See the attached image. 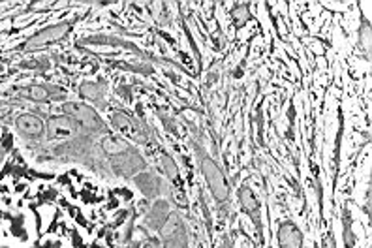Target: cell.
<instances>
[{
    "mask_svg": "<svg viewBox=\"0 0 372 248\" xmlns=\"http://www.w3.org/2000/svg\"><path fill=\"white\" fill-rule=\"evenodd\" d=\"M10 94L16 96V102L30 103H47V102H64L68 92L53 83H34L27 86H13Z\"/></svg>",
    "mask_w": 372,
    "mask_h": 248,
    "instance_id": "3957f363",
    "label": "cell"
},
{
    "mask_svg": "<svg viewBox=\"0 0 372 248\" xmlns=\"http://www.w3.org/2000/svg\"><path fill=\"white\" fill-rule=\"evenodd\" d=\"M276 239H278V248H303V233L295 226V222H281Z\"/></svg>",
    "mask_w": 372,
    "mask_h": 248,
    "instance_id": "4fadbf2b",
    "label": "cell"
},
{
    "mask_svg": "<svg viewBox=\"0 0 372 248\" xmlns=\"http://www.w3.org/2000/svg\"><path fill=\"white\" fill-rule=\"evenodd\" d=\"M342 239H344L346 248L356 247L357 237L354 233V218H351V213L348 207H344V210H342Z\"/></svg>",
    "mask_w": 372,
    "mask_h": 248,
    "instance_id": "2e32d148",
    "label": "cell"
},
{
    "mask_svg": "<svg viewBox=\"0 0 372 248\" xmlns=\"http://www.w3.org/2000/svg\"><path fill=\"white\" fill-rule=\"evenodd\" d=\"M117 94L123 96L126 102H130V100H132V86H119V89H117Z\"/></svg>",
    "mask_w": 372,
    "mask_h": 248,
    "instance_id": "603a6c76",
    "label": "cell"
},
{
    "mask_svg": "<svg viewBox=\"0 0 372 248\" xmlns=\"http://www.w3.org/2000/svg\"><path fill=\"white\" fill-rule=\"evenodd\" d=\"M109 169L117 175V177L134 179L137 173L145 171L147 162L145 158L141 157L140 151L134 145H130L128 149H124L119 154H113L109 158Z\"/></svg>",
    "mask_w": 372,
    "mask_h": 248,
    "instance_id": "5b68a950",
    "label": "cell"
},
{
    "mask_svg": "<svg viewBox=\"0 0 372 248\" xmlns=\"http://www.w3.org/2000/svg\"><path fill=\"white\" fill-rule=\"evenodd\" d=\"M106 94H108V83H106V79L85 81L79 85V98L91 102L96 108H106Z\"/></svg>",
    "mask_w": 372,
    "mask_h": 248,
    "instance_id": "7c38bea8",
    "label": "cell"
},
{
    "mask_svg": "<svg viewBox=\"0 0 372 248\" xmlns=\"http://www.w3.org/2000/svg\"><path fill=\"white\" fill-rule=\"evenodd\" d=\"M194 152L215 201L220 207H224V203L227 205V201H230V184H227L226 175L222 171V167L218 166L215 158L210 157L209 152L203 149V145H201L200 141H194Z\"/></svg>",
    "mask_w": 372,
    "mask_h": 248,
    "instance_id": "6da1fadb",
    "label": "cell"
},
{
    "mask_svg": "<svg viewBox=\"0 0 372 248\" xmlns=\"http://www.w3.org/2000/svg\"><path fill=\"white\" fill-rule=\"evenodd\" d=\"M160 167H162V171L167 181H171V183L175 184L179 183V167L177 164H175V160H173L167 152H164L162 157H160Z\"/></svg>",
    "mask_w": 372,
    "mask_h": 248,
    "instance_id": "ac0fdd59",
    "label": "cell"
},
{
    "mask_svg": "<svg viewBox=\"0 0 372 248\" xmlns=\"http://www.w3.org/2000/svg\"><path fill=\"white\" fill-rule=\"evenodd\" d=\"M322 248H337V243H334V237L331 233H327L324 237V247Z\"/></svg>",
    "mask_w": 372,
    "mask_h": 248,
    "instance_id": "cb8c5ba5",
    "label": "cell"
},
{
    "mask_svg": "<svg viewBox=\"0 0 372 248\" xmlns=\"http://www.w3.org/2000/svg\"><path fill=\"white\" fill-rule=\"evenodd\" d=\"M59 113H64L68 117L76 120L85 134H91L94 137H102V135L109 134L108 126L102 120V117L94 111V108L86 106L81 102H64L59 108Z\"/></svg>",
    "mask_w": 372,
    "mask_h": 248,
    "instance_id": "7a4b0ae2",
    "label": "cell"
},
{
    "mask_svg": "<svg viewBox=\"0 0 372 248\" xmlns=\"http://www.w3.org/2000/svg\"><path fill=\"white\" fill-rule=\"evenodd\" d=\"M111 64L117 66V68H123V70L143 74V76H151V74H154V68L149 64H130V62H123V60H119V62H111Z\"/></svg>",
    "mask_w": 372,
    "mask_h": 248,
    "instance_id": "d6986e66",
    "label": "cell"
},
{
    "mask_svg": "<svg viewBox=\"0 0 372 248\" xmlns=\"http://www.w3.org/2000/svg\"><path fill=\"white\" fill-rule=\"evenodd\" d=\"M158 235L162 239V248H188V230L179 213H169Z\"/></svg>",
    "mask_w": 372,
    "mask_h": 248,
    "instance_id": "ba28073f",
    "label": "cell"
},
{
    "mask_svg": "<svg viewBox=\"0 0 372 248\" xmlns=\"http://www.w3.org/2000/svg\"><path fill=\"white\" fill-rule=\"evenodd\" d=\"M77 45H108V47H124L134 51V55L145 57L137 45L126 42V40L119 38V36H86V38L77 40Z\"/></svg>",
    "mask_w": 372,
    "mask_h": 248,
    "instance_id": "5bb4252c",
    "label": "cell"
},
{
    "mask_svg": "<svg viewBox=\"0 0 372 248\" xmlns=\"http://www.w3.org/2000/svg\"><path fill=\"white\" fill-rule=\"evenodd\" d=\"M16 132L25 141H38L45 135V123L34 113H21L16 119Z\"/></svg>",
    "mask_w": 372,
    "mask_h": 248,
    "instance_id": "30bf717a",
    "label": "cell"
},
{
    "mask_svg": "<svg viewBox=\"0 0 372 248\" xmlns=\"http://www.w3.org/2000/svg\"><path fill=\"white\" fill-rule=\"evenodd\" d=\"M23 224H25V218H23L21 215L13 216V218H11V232H13V235H17L19 239H27Z\"/></svg>",
    "mask_w": 372,
    "mask_h": 248,
    "instance_id": "44dd1931",
    "label": "cell"
},
{
    "mask_svg": "<svg viewBox=\"0 0 372 248\" xmlns=\"http://www.w3.org/2000/svg\"><path fill=\"white\" fill-rule=\"evenodd\" d=\"M169 213H171L169 210V203L166 200H157L145 215V226L151 227L152 232H160V227L166 224Z\"/></svg>",
    "mask_w": 372,
    "mask_h": 248,
    "instance_id": "9a60e30c",
    "label": "cell"
},
{
    "mask_svg": "<svg viewBox=\"0 0 372 248\" xmlns=\"http://www.w3.org/2000/svg\"><path fill=\"white\" fill-rule=\"evenodd\" d=\"M74 19H68V21H59L53 23V25H49V27L42 28L38 33H34L30 38H27L25 42L17 47V51H36V49L47 47V45H53L57 42H62V40L72 33V28H74Z\"/></svg>",
    "mask_w": 372,
    "mask_h": 248,
    "instance_id": "277c9868",
    "label": "cell"
},
{
    "mask_svg": "<svg viewBox=\"0 0 372 248\" xmlns=\"http://www.w3.org/2000/svg\"><path fill=\"white\" fill-rule=\"evenodd\" d=\"M134 184L147 200H158L166 192V183L154 171H141L134 177Z\"/></svg>",
    "mask_w": 372,
    "mask_h": 248,
    "instance_id": "8fae6325",
    "label": "cell"
},
{
    "mask_svg": "<svg viewBox=\"0 0 372 248\" xmlns=\"http://www.w3.org/2000/svg\"><path fill=\"white\" fill-rule=\"evenodd\" d=\"M81 134H85L81 130V126L64 113L51 115L47 119V123H45V137H47V141H60V143H66V141L74 140V137H77V135Z\"/></svg>",
    "mask_w": 372,
    "mask_h": 248,
    "instance_id": "52a82bcc",
    "label": "cell"
},
{
    "mask_svg": "<svg viewBox=\"0 0 372 248\" xmlns=\"http://www.w3.org/2000/svg\"><path fill=\"white\" fill-rule=\"evenodd\" d=\"M239 205H241V213L247 215L250 220H252L256 232H258L259 239L264 235V218H261V205H259V200L256 198V194L252 192L250 186H241L239 188Z\"/></svg>",
    "mask_w": 372,
    "mask_h": 248,
    "instance_id": "9c48e42d",
    "label": "cell"
},
{
    "mask_svg": "<svg viewBox=\"0 0 372 248\" xmlns=\"http://www.w3.org/2000/svg\"><path fill=\"white\" fill-rule=\"evenodd\" d=\"M17 68H21V70L45 72V70H49V59H45V57H40V59L25 60V62H21V64L17 66Z\"/></svg>",
    "mask_w": 372,
    "mask_h": 248,
    "instance_id": "ffe728a7",
    "label": "cell"
},
{
    "mask_svg": "<svg viewBox=\"0 0 372 248\" xmlns=\"http://www.w3.org/2000/svg\"><path fill=\"white\" fill-rule=\"evenodd\" d=\"M111 123L119 132L130 135L132 140H135L137 143H149L151 140V128L147 126V123L143 119H137L134 115H130V111H124V109H117L113 115H111Z\"/></svg>",
    "mask_w": 372,
    "mask_h": 248,
    "instance_id": "8992f818",
    "label": "cell"
},
{
    "mask_svg": "<svg viewBox=\"0 0 372 248\" xmlns=\"http://www.w3.org/2000/svg\"><path fill=\"white\" fill-rule=\"evenodd\" d=\"M11 141H13L11 134H4V137L0 140V166L4 162L6 154L11 151Z\"/></svg>",
    "mask_w": 372,
    "mask_h": 248,
    "instance_id": "7402d4cb",
    "label": "cell"
},
{
    "mask_svg": "<svg viewBox=\"0 0 372 248\" xmlns=\"http://www.w3.org/2000/svg\"><path fill=\"white\" fill-rule=\"evenodd\" d=\"M230 17H232V21L235 27H244L250 19H252V13H250V8L248 4H235L230 11Z\"/></svg>",
    "mask_w": 372,
    "mask_h": 248,
    "instance_id": "e0dca14e",
    "label": "cell"
}]
</instances>
